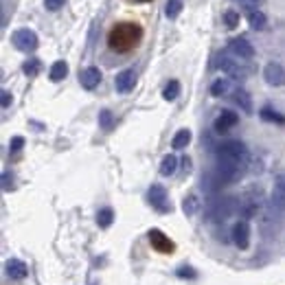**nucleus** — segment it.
<instances>
[{"label": "nucleus", "mask_w": 285, "mask_h": 285, "mask_svg": "<svg viewBox=\"0 0 285 285\" xmlns=\"http://www.w3.org/2000/svg\"><path fill=\"white\" fill-rule=\"evenodd\" d=\"M261 119H263V121H274V123H285L283 116L276 114L274 110H270V108H263V110H261Z\"/></svg>", "instance_id": "nucleus-28"}, {"label": "nucleus", "mask_w": 285, "mask_h": 285, "mask_svg": "<svg viewBox=\"0 0 285 285\" xmlns=\"http://www.w3.org/2000/svg\"><path fill=\"white\" fill-rule=\"evenodd\" d=\"M217 68L224 70L226 75L232 77V79H244L248 75V68H244L237 60H232V57H228V55H219L217 57Z\"/></svg>", "instance_id": "nucleus-4"}, {"label": "nucleus", "mask_w": 285, "mask_h": 285, "mask_svg": "<svg viewBox=\"0 0 285 285\" xmlns=\"http://www.w3.org/2000/svg\"><path fill=\"white\" fill-rule=\"evenodd\" d=\"M178 94H180V84L175 82V79H171V82L165 86V90H163V99L165 101H175L178 99Z\"/></svg>", "instance_id": "nucleus-21"}, {"label": "nucleus", "mask_w": 285, "mask_h": 285, "mask_svg": "<svg viewBox=\"0 0 285 285\" xmlns=\"http://www.w3.org/2000/svg\"><path fill=\"white\" fill-rule=\"evenodd\" d=\"M134 84H136V72L132 68L121 70L114 79V88H116V92H121V94H127L129 90H134Z\"/></svg>", "instance_id": "nucleus-7"}, {"label": "nucleus", "mask_w": 285, "mask_h": 285, "mask_svg": "<svg viewBox=\"0 0 285 285\" xmlns=\"http://www.w3.org/2000/svg\"><path fill=\"white\" fill-rule=\"evenodd\" d=\"M66 0H44V7H46L48 11H57V9H62Z\"/></svg>", "instance_id": "nucleus-30"}, {"label": "nucleus", "mask_w": 285, "mask_h": 285, "mask_svg": "<svg viewBox=\"0 0 285 285\" xmlns=\"http://www.w3.org/2000/svg\"><path fill=\"white\" fill-rule=\"evenodd\" d=\"M3 189L5 191H9L11 189V175L9 173H3Z\"/></svg>", "instance_id": "nucleus-33"}, {"label": "nucleus", "mask_w": 285, "mask_h": 285, "mask_svg": "<svg viewBox=\"0 0 285 285\" xmlns=\"http://www.w3.org/2000/svg\"><path fill=\"white\" fill-rule=\"evenodd\" d=\"M99 125H101V129H103V132H110L114 127V116H112L110 110H101V112H99Z\"/></svg>", "instance_id": "nucleus-23"}, {"label": "nucleus", "mask_w": 285, "mask_h": 285, "mask_svg": "<svg viewBox=\"0 0 285 285\" xmlns=\"http://www.w3.org/2000/svg\"><path fill=\"white\" fill-rule=\"evenodd\" d=\"M175 274L180 276V279H195V270L193 268H189V266H182V268H178L175 270Z\"/></svg>", "instance_id": "nucleus-29"}, {"label": "nucleus", "mask_w": 285, "mask_h": 285, "mask_svg": "<svg viewBox=\"0 0 285 285\" xmlns=\"http://www.w3.org/2000/svg\"><path fill=\"white\" fill-rule=\"evenodd\" d=\"M175 167H178V158L173 153H167L163 158V163H160V175H173Z\"/></svg>", "instance_id": "nucleus-18"}, {"label": "nucleus", "mask_w": 285, "mask_h": 285, "mask_svg": "<svg viewBox=\"0 0 285 285\" xmlns=\"http://www.w3.org/2000/svg\"><path fill=\"white\" fill-rule=\"evenodd\" d=\"M141 27H136V24H129V22H123V24H116L112 31H110V46H112L114 50H119V53H125V50L129 48H134L138 40H141Z\"/></svg>", "instance_id": "nucleus-2"}, {"label": "nucleus", "mask_w": 285, "mask_h": 285, "mask_svg": "<svg viewBox=\"0 0 285 285\" xmlns=\"http://www.w3.org/2000/svg\"><path fill=\"white\" fill-rule=\"evenodd\" d=\"M189 143H191V132H189V129H180L178 134L173 136L171 147H173V149H185Z\"/></svg>", "instance_id": "nucleus-19"}, {"label": "nucleus", "mask_w": 285, "mask_h": 285, "mask_svg": "<svg viewBox=\"0 0 285 285\" xmlns=\"http://www.w3.org/2000/svg\"><path fill=\"white\" fill-rule=\"evenodd\" d=\"M215 158H217V167H215L217 182H232L244 173L250 156H248V149L244 143L226 141L217 147Z\"/></svg>", "instance_id": "nucleus-1"}, {"label": "nucleus", "mask_w": 285, "mask_h": 285, "mask_svg": "<svg viewBox=\"0 0 285 285\" xmlns=\"http://www.w3.org/2000/svg\"><path fill=\"white\" fill-rule=\"evenodd\" d=\"M197 206H200V202H197V197L195 195H189L185 197V202H182V211H185V215H193Z\"/></svg>", "instance_id": "nucleus-25"}, {"label": "nucleus", "mask_w": 285, "mask_h": 285, "mask_svg": "<svg viewBox=\"0 0 285 285\" xmlns=\"http://www.w3.org/2000/svg\"><path fill=\"white\" fill-rule=\"evenodd\" d=\"M232 99H235V103L244 110V112L250 114L252 112V101H250V94H248L246 90H241V88H237L235 92H232Z\"/></svg>", "instance_id": "nucleus-15"}, {"label": "nucleus", "mask_w": 285, "mask_h": 285, "mask_svg": "<svg viewBox=\"0 0 285 285\" xmlns=\"http://www.w3.org/2000/svg\"><path fill=\"white\" fill-rule=\"evenodd\" d=\"M114 222V213H112V209H101L99 213H97V224L101 226V228H108L110 224Z\"/></svg>", "instance_id": "nucleus-24"}, {"label": "nucleus", "mask_w": 285, "mask_h": 285, "mask_svg": "<svg viewBox=\"0 0 285 285\" xmlns=\"http://www.w3.org/2000/svg\"><path fill=\"white\" fill-rule=\"evenodd\" d=\"M136 3H147V0H136Z\"/></svg>", "instance_id": "nucleus-35"}, {"label": "nucleus", "mask_w": 285, "mask_h": 285, "mask_svg": "<svg viewBox=\"0 0 285 285\" xmlns=\"http://www.w3.org/2000/svg\"><path fill=\"white\" fill-rule=\"evenodd\" d=\"M5 270L11 279H24L27 276V266H24V261H20V259H9Z\"/></svg>", "instance_id": "nucleus-13"}, {"label": "nucleus", "mask_w": 285, "mask_h": 285, "mask_svg": "<svg viewBox=\"0 0 285 285\" xmlns=\"http://www.w3.org/2000/svg\"><path fill=\"white\" fill-rule=\"evenodd\" d=\"M230 237H232V244H235L239 250H246L248 244H250V226H248V222L239 219V222L232 226Z\"/></svg>", "instance_id": "nucleus-5"}, {"label": "nucleus", "mask_w": 285, "mask_h": 285, "mask_svg": "<svg viewBox=\"0 0 285 285\" xmlns=\"http://www.w3.org/2000/svg\"><path fill=\"white\" fill-rule=\"evenodd\" d=\"M237 121H239V116L232 112V110H222L219 116L215 119V123H213V127H215V132H219V134H224V132H228L230 127H235Z\"/></svg>", "instance_id": "nucleus-11"}, {"label": "nucleus", "mask_w": 285, "mask_h": 285, "mask_svg": "<svg viewBox=\"0 0 285 285\" xmlns=\"http://www.w3.org/2000/svg\"><path fill=\"white\" fill-rule=\"evenodd\" d=\"M224 22H226V27H228V29H237L239 27V13L228 9L224 13Z\"/></svg>", "instance_id": "nucleus-27"}, {"label": "nucleus", "mask_w": 285, "mask_h": 285, "mask_svg": "<svg viewBox=\"0 0 285 285\" xmlns=\"http://www.w3.org/2000/svg\"><path fill=\"white\" fill-rule=\"evenodd\" d=\"M180 11H182V0H167V5H165V16L167 18L175 20L180 16Z\"/></svg>", "instance_id": "nucleus-20"}, {"label": "nucleus", "mask_w": 285, "mask_h": 285, "mask_svg": "<svg viewBox=\"0 0 285 285\" xmlns=\"http://www.w3.org/2000/svg\"><path fill=\"white\" fill-rule=\"evenodd\" d=\"M101 82V70L97 66H88V68L82 70V75H79V84H82L86 90H94V88L99 86Z\"/></svg>", "instance_id": "nucleus-12"}, {"label": "nucleus", "mask_w": 285, "mask_h": 285, "mask_svg": "<svg viewBox=\"0 0 285 285\" xmlns=\"http://www.w3.org/2000/svg\"><path fill=\"white\" fill-rule=\"evenodd\" d=\"M22 70H24L27 77H35L40 72V60H29V62H24Z\"/></svg>", "instance_id": "nucleus-26"}, {"label": "nucleus", "mask_w": 285, "mask_h": 285, "mask_svg": "<svg viewBox=\"0 0 285 285\" xmlns=\"http://www.w3.org/2000/svg\"><path fill=\"white\" fill-rule=\"evenodd\" d=\"M9 103H11V92L3 90V108H9Z\"/></svg>", "instance_id": "nucleus-34"}, {"label": "nucleus", "mask_w": 285, "mask_h": 285, "mask_svg": "<svg viewBox=\"0 0 285 285\" xmlns=\"http://www.w3.org/2000/svg\"><path fill=\"white\" fill-rule=\"evenodd\" d=\"M147 200L153 209H158V211H169V206H167V191H165V187H160V185H151L149 187V191H147Z\"/></svg>", "instance_id": "nucleus-10"}, {"label": "nucleus", "mask_w": 285, "mask_h": 285, "mask_svg": "<svg viewBox=\"0 0 285 285\" xmlns=\"http://www.w3.org/2000/svg\"><path fill=\"white\" fill-rule=\"evenodd\" d=\"M248 22H250V27L254 29V31H263V29L268 27V18H266V13L259 11V9L248 13Z\"/></svg>", "instance_id": "nucleus-16"}, {"label": "nucleus", "mask_w": 285, "mask_h": 285, "mask_svg": "<svg viewBox=\"0 0 285 285\" xmlns=\"http://www.w3.org/2000/svg\"><path fill=\"white\" fill-rule=\"evenodd\" d=\"M147 237H149V244H151L153 250H158V252H171V250H173V241L167 237L163 230L151 228Z\"/></svg>", "instance_id": "nucleus-8"}, {"label": "nucleus", "mask_w": 285, "mask_h": 285, "mask_svg": "<svg viewBox=\"0 0 285 285\" xmlns=\"http://www.w3.org/2000/svg\"><path fill=\"white\" fill-rule=\"evenodd\" d=\"M228 90H230L228 79H217V82H213V86H211V94H213V97H224Z\"/></svg>", "instance_id": "nucleus-22"}, {"label": "nucleus", "mask_w": 285, "mask_h": 285, "mask_svg": "<svg viewBox=\"0 0 285 285\" xmlns=\"http://www.w3.org/2000/svg\"><path fill=\"white\" fill-rule=\"evenodd\" d=\"M235 3H239V7H246V9H250V11H257L261 0H235Z\"/></svg>", "instance_id": "nucleus-31"}, {"label": "nucleus", "mask_w": 285, "mask_h": 285, "mask_svg": "<svg viewBox=\"0 0 285 285\" xmlns=\"http://www.w3.org/2000/svg\"><path fill=\"white\" fill-rule=\"evenodd\" d=\"M228 50L237 57V60H250V57L254 55L252 44L248 42L246 38H232L230 44H228Z\"/></svg>", "instance_id": "nucleus-6"}, {"label": "nucleus", "mask_w": 285, "mask_h": 285, "mask_svg": "<svg viewBox=\"0 0 285 285\" xmlns=\"http://www.w3.org/2000/svg\"><path fill=\"white\" fill-rule=\"evenodd\" d=\"M263 77L270 86H285V68L276 62H270L266 68H263Z\"/></svg>", "instance_id": "nucleus-9"}, {"label": "nucleus", "mask_w": 285, "mask_h": 285, "mask_svg": "<svg viewBox=\"0 0 285 285\" xmlns=\"http://www.w3.org/2000/svg\"><path fill=\"white\" fill-rule=\"evenodd\" d=\"M272 200H274V204H276V206L285 209V173H283V175H276Z\"/></svg>", "instance_id": "nucleus-14"}, {"label": "nucleus", "mask_w": 285, "mask_h": 285, "mask_svg": "<svg viewBox=\"0 0 285 285\" xmlns=\"http://www.w3.org/2000/svg\"><path fill=\"white\" fill-rule=\"evenodd\" d=\"M66 75H68V66H66V62H55L53 66H50V72H48L50 82H62Z\"/></svg>", "instance_id": "nucleus-17"}, {"label": "nucleus", "mask_w": 285, "mask_h": 285, "mask_svg": "<svg viewBox=\"0 0 285 285\" xmlns=\"http://www.w3.org/2000/svg\"><path fill=\"white\" fill-rule=\"evenodd\" d=\"M11 42L18 50H22V53H31V50H35L40 44L38 35H35V31H31V29H18V31H13Z\"/></svg>", "instance_id": "nucleus-3"}, {"label": "nucleus", "mask_w": 285, "mask_h": 285, "mask_svg": "<svg viewBox=\"0 0 285 285\" xmlns=\"http://www.w3.org/2000/svg\"><path fill=\"white\" fill-rule=\"evenodd\" d=\"M22 145H24V138H22V136L11 138V143H9V151H20V149H22Z\"/></svg>", "instance_id": "nucleus-32"}]
</instances>
